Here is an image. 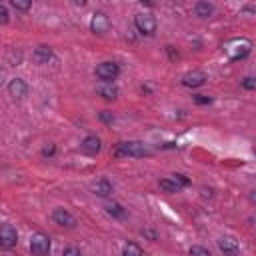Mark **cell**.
Masks as SVG:
<instances>
[{"label": "cell", "mask_w": 256, "mask_h": 256, "mask_svg": "<svg viewBox=\"0 0 256 256\" xmlns=\"http://www.w3.org/2000/svg\"><path fill=\"white\" fill-rule=\"evenodd\" d=\"M250 202H254V204H256V190H252V192H250Z\"/></svg>", "instance_id": "30"}, {"label": "cell", "mask_w": 256, "mask_h": 256, "mask_svg": "<svg viewBox=\"0 0 256 256\" xmlns=\"http://www.w3.org/2000/svg\"><path fill=\"white\" fill-rule=\"evenodd\" d=\"M206 80H208V76H206V72H202V70H190V72H186V74L182 76V84H184L186 88H198V86H202Z\"/></svg>", "instance_id": "8"}, {"label": "cell", "mask_w": 256, "mask_h": 256, "mask_svg": "<svg viewBox=\"0 0 256 256\" xmlns=\"http://www.w3.org/2000/svg\"><path fill=\"white\" fill-rule=\"evenodd\" d=\"M0 22H2V24H6V22H8V10H6V6H4V4H0Z\"/></svg>", "instance_id": "27"}, {"label": "cell", "mask_w": 256, "mask_h": 256, "mask_svg": "<svg viewBox=\"0 0 256 256\" xmlns=\"http://www.w3.org/2000/svg\"><path fill=\"white\" fill-rule=\"evenodd\" d=\"M172 176H174V180H176L180 186H188V184H190V180H188L184 174H172Z\"/></svg>", "instance_id": "26"}, {"label": "cell", "mask_w": 256, "mask_h": 256, "mask_svg": "<svg viewBox=\"0 0 256 256\" xmlns=\"http://www.w3.org/2000/svg\"><path fill=\"white\" fill-rule=\"evenodd\" d=\"M10 4H12V8H16V10H20V12L30 10V6H32V2H28V0H12Z\"/></svg>", "instance_id": "20"}, {"label": "cell", "mask_w": 256, "mask_h": 256, "mask_svg": "<svg viewBox=\"0 0 256 256\" xmlns=\"http://www.w3.org/2000/svg\"><path fill=\"white\" fill-rule=\"evenodd\" d=\"M218 248H220V252H224L226 256H236V254L240 252V244H238L232 236L220 238V240H218Z\"/></svg>", "instance_id": "12"}, {"label": "cell", "mask_w": 256, "mask_h": 256, "mask_svg": "<svg viewBox=\"0 0 256 256\" xmlns=\"http://www.w3.org/2000/svg\"><path fill=\"white\" fill-rule=\"evenodd\" d=\"M30 252L32 256H50V238L44 232H36L30 238Z\"/></svg>", "instance_id": "4"}, {"label": "cell", "mask_w": 256, "mask_h": 256, "mask_svg": "<svg viewBox=\"0 0 256 256\" xmlns=\"http://www.w3.org/2000/svg\"><path fill=\"white\" fill-rule=\"evenodd\" d=\"M52 220H54V224L64 226V228H74L76 226V218L66 208H54L52 210Z\"/></svg>", "instance_id": "7"}, {"label": "cell", "mask_w": 256, "mask_h": 256, "mask_svg": "<svg viewBox=\"0 0 256 256\" xmlns=\"http://www.w3.org/2000/svg\"><path fill=\"white\" fill-rule=\"evenodd\" d=\"M194 102L200 104V106H204V104H212V98L210 96H204V94H196L194 96Z\"/></svg>", "instance_id": "24"}, {"label": "cell", "mask_w": 256, "mask_h": 256, "mask_svg": "<svg viewBox=\"0 0 256 256\" xmlns=\"http://www.w3.org/2000/svg\"><path fill=\"white\" fill-rule=\"evenodd\" d=\"M188 252H190V256H210V252L204 246H192Z\"/></svg>", "instance_id": "22"}, {"label": "cell", "mask_w": 256, "mask_h": 256, "mask_svg": "<svg viewBox=\"0 0 256 256\" xmlns=\"http://www.w3.org/2000/svg\"><path fill=\"white\" fill-rule=\"evenodd\" d=\"M122 256H142V248L136 242H128L122 248Z\"/></svg>", "instance_id": "19"}, {"label": "cell", "mask_w": 256, "mask_h": 256, "mask_svg": "<svg viewBox=\"0 0 256 256\" xmlns=\"http://www.w3.org/2000/svg\"><path fill=\"white\" fill-rule=\"evenodd\" d=\"M52 58H54V50L50 46H44V44L42 46H36L34 52H32V60L36 64H48Z\"/></svg>", "instance_id": "11"}, {"label": "cell", "mask_w": 256, "mask_h": 256, "mask_svg": "<svg viewBox=\"0 0 256 256\" xmlns=\"http://www.w3.org/2000/svg\"><path fill=\"white\" fill-rule=\"evenodd\" d=\"M94 72H96V76H98L102 82H112V80L118 78L120 66H118L116 62H100Z\"/></svg>", "instance_id": "5"}, {"label": "cell", "mask_w": 256, "mask_h": 256, "mask_svg": "<svg viewBox=\"0 0 256 256\" xmlns=\"http://www.w3.org/2000/svg\"><path fill=\"white\" fill-rule=\"evenodd\" d=\"M160 188H162L164 192H170V194H172V192H180V190H182V186H180L174 178H172V180L162 178V180H160Z\"/></svg>", "instance_id": "18"}, {"label": "cell", "mask_w": 256, "mask_h": 256, "mask_svg": "<svg viewBox=\"0 0 256 256\" xmlns=\"http://www.w3.org/2000/svg\"><path fill=\"white\" fill-rule=\"evenodd\" d=\"M90 190H92V194H96V196H100V198H106V196L112 194V184H110V180L100 178V180H96V182L90 186Z\"/></svg>", "instance_id": "14"}, {"label": "cell", "mask_w": 256, "mask_h": 256, "mask_svg": "<svg viewBox=\"0 0 256 256\" xmlns=\"http://www.w3.org/2000/svg\"><path fill=\"white\" fill-rule=\"evenodd\" d=\"M142 234H144V236H148V238H150V240H156V238H158V236H156V232H154V230H142Z\"/></svg>", "instance_id": "29"}, {"label": "cell", "mask_w": 256, "mask_h": 256, "mask_svg": "<svg viewBox=\"0 0 256 256\" xmlns=\"http://www.w3.org/2000/svg\"><path fill=\"white\" fill-rule=\"evenodd\" d=\"M222 50L234 62L236 60H244L252 52V42L248 38H230V40H226L222 44Z\"/></svg>", "instance_id": "1"}, {"label": "cell", "mask_w": 256, "mask_h": 256, "mask_svg": "<svg viewBox=\"0 0 256 256\" xmlns=\"http://www.w3.org/2000/svg\"><path fill=\"white\" fill-rule=\"evenodd\" d=\"M110 28V20L104 12H94L92 14V20H90V30L96 32V34H106Z\"/></svg>", "instance_id": "9"}, {"label": "cell", "mask_w": 256, "mask_h": 256, "mask_svg": "<svg viewBox=\"0 0 256 256\" xmlns=\"http://www.w3.org/2000/svg\"><path fill=\"white\" fill-rule=\"evenodd\" d=\"M240 84H242L244 90H256V78L254 76H244L240 80Z\"/></svg>", "instance_id": "21"}, {"label": "cell", "mask_w": 256, "mask_h": 256, "mask_svg": "<svg viewBox=\"0 0 256 256\" xmlns=\"http://www.w3.org/2000/svg\"><path fill=\"white\" fill-rule=\"evenodd\" d=\"M96 94L102 96L104 100H116V98H118V88H116L112 82H102V84L96 88Z\"/></svg>", "instance_id": "15"}, {"label": "cell", "mask_w": 256, "mask_h": 256, "mask_svg": "<svg viewBox=\"0 0 256 256\" xmlns=\"http://www.w3.org/2000/svg\"><path fill=\"white\" fill-rule=\"evenodd\" d=\"M134 24H136L138 32L144 34V36H154L156 28H158V22H156V18H154L150 12H140V14H136V16H134Z\"/></svg>", "instance_id": "3"}, {"label": "cell", "mask_w": 256, "mask_h": 256, "mask_svg": "<svg viewBox=\"0 0 256 256\" xmlns=\"http://www.w3.org/2000/svg\"><path fill=\"white\" fill-rule=\"evenodd\" d=\"M8 94L12 98H24L28 94V84L22 78H12L8 82Z\"/></svg>", "instance_id": "10"}, {"label": "cell", "mask_w": 256, "mask_h": 256, "mask_svg": "<svg viewBox=\"0 0 256 256\" xmlns=\"http://www.w3.org/2000/svg\"><path fill=\"white\" fill-rule=\"evenodd\" d=\"M18 244V232L12 224H4L2 230H0V246L4 250H10L12 246Z\"/></svg>", "instance_id": "6"}, {"label": "cell", "mask_w": 256, "mask_h": 256, "mask_svg": "<svg viewBox=\"0 0 256 256\" xmlns=\"http://www.w3.org/2000/svg\"><path fill=\"white\" fill-rule=\"evenodd\" d=\"M100 120H104V122H112V114L110 112H100Z\"/></svg>", "instance_id": "28"}, {"label": "cell", "mask_w": 256, "mask_h": 256, "mask_svg": "<svg viewBox=\"0 0 256 256\" xmlns=\"http://www.w3.org/2000/svg\"><path fill=\"white\" fill-rule=\"evenodd\" d=\"M150 154V148L144 144V142H138V140H128V142H118L114 148H112V156L116 158H122V156H148Z\"/></svg>", "instance_id": "2"}, {"label": "cell", "mask_w": 256, "mask_h": 256, "mask_svg": "<svg viewBox=\"0 0 256 256\" xmlns=\"http://www.w3.org/2000/svg\"><path fill=\"white\" fill-rule=\"evenodd\" d=\"M100 146H102V142H100L98 136H86V138L82 140V144H80L82 152H86V154H90V156L98 154V152H100Z\"/></svg>", "instance_id": "13"}, {"label": "cell", "mask_w": 256, "mask_h": 256, "mask_svg": "<svg viewBox=\"0 0 256 256\" xmlns=\"http://www.w3.org/2000/svg\"><path fill=\"white\" fill-rule=\"evenodd\" d=\"M54 152H56V146L54 144H48V146L42 148V156H48L50 158V156H54Z\"/></svg>", "instance_id": "25"}, {"label": "cell", "mask_w": 256, "mask_h": 256, "mask_svg": "<svg viewBox=\"0 0 256 256\" xmlns=\"http://www.w3.org/2000/svg\"><path fill=\"white\" fill-rule=\"evenodd\" d=\"M62 256H82V252H80L78 246H66L64 252H62Z\"/></svg>", "instance_id": "23"}, {"label": "cell", "mask_w": 256, "mask_h": 256, "mask_svg": "<svg viewBox=\"0 0 256 256\" xmlns=\"http://www.w3.org/2000/svg\"><path fill=\"white\" fill-rule=\"evenodd\" d=\"M214 4L212 2H196L194 4V14L200 16V18H210L214 14Z\"/></svg>", "instance_id": "16"}, {"label": "cell", "mask_w": 256, "mask_h": 256, "mask_svg": "<svg viewBox=\"0 0 256 256\" xmlns=\"http://www.w3.org/2000/svg\"><path fill=\"white\" fill-rule=\"evenodd\" d=\"M6 256H12V254H6Z\"/></svg>", "instance_id": "31"}, {"label": "cell", "mask_w": 256, "mask_h": 256, "mask_svg": "<svg viewBox=\"0 0 256 256\" xmlns=\"http://www.w3.org/2000/svg\"><path fill=\"white\" fill-rule=\"evenodd\" d=\"M104 208H106V212H108L112 218H118V220H122V218L126 216V210H124V206H122L120 202H114V200H112V202H108Z\"/></svg>", "instance_id": "17"}]
</instances>
